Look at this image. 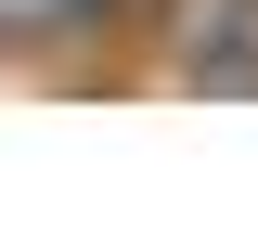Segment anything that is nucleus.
Instances as JSON below:
<instances>
[{"mask_svg": "<svg viewBox=\"0 0 258 245\" xmlns=\"http://www.w3.org/2000/svg\"><path fill=\"white\" fill-rule=\"evenodd\" d=\"M142 78L181 103H258V0H155Z\"/></svg>", "mask_w": 258, "mask_h": 245, "instance_id": "1", "label": "nucleus"}, {"mask_svg": "<svg viewBox=\"0 0 258 245\" xmlns=\"http://www.w3.org/2000/svg\"><path fill=\"white\" fill-rule=\"evenodd\" d=\"M39 13L64 26V52H78V65H103L116 39H142V13H155V0H39Z\"/></svg>", "mask_w": 258, "mask_h": 245, "instance_id": "2", "label": "nucleus"}]
</instances>
